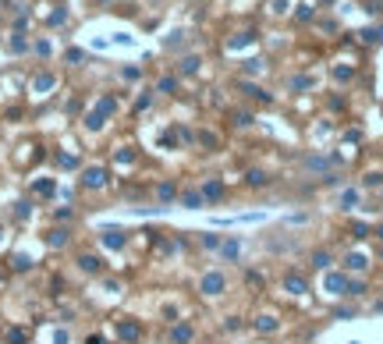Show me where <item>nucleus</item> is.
Here are the masks:
<instances>
[{
    "instance_id": "f257e3e1",
    "label": "nucleus",
    "mask_w": 383,
    "mask_h": 344,
    "mask_svg": "<svg viewBox=\"0 0 383 344\" xmlns=\"http://www.w3.org/2000/svg\"><path fill=\"white\" fill-rule=\"evenodd\" d=\"M224 288H227L224 273H206L203 277V295H224Z\"/></svg>"
},
{
    "instance_id": "f03ea898",
    "label": "nucleus",
    "mask_w": 383,
    "mask_h": 344,
    "mask_svg": "<svg viewBox=\"0 0 383 344\" xmlns=\"http://www.w3.org/2000/svg\"><path fill=\"white\" fill-rule=\"evenodd\" d=\"M82 185H85V188H103V185H106V171H103V167H89V171L82 174Z\"/></svg>"
},
{
    "instance_id": "7ed1b4c3",
    "label": "nucleus",
    "mask_w": 383,
    "mask_h": 344,
    "mask_svg": "<svg viewBox=\"0 0 383 344\" xmlns=\"http://www.w3.org/2000/svg\"><path fill=\"white\" fill-rule=\"evenodd\" d=\"M323 284H327L330 295H344V291H348V277H344V273H327Z\"/></svg>"
},
{
    "instance_id": "20e7f679",
    "label": "nucleus",
    "mask_w": 383,
    "mask_h": 344,
    "mask_svg": "<svg viewBox=\"0 0 383 344\" xmlns=\"http://www.w3.org/2000/svg\"><path fill=\"white\" fill-rule=\"evenodd\" d=\"M245 185H249V188H263V185H270V174L252 167V171H245Z\"/></svg>"
},
{
    "instance_id": "39448f33",
    "label": "nucleus",
    "mask_w": 383,
    "mask_h": 344,
    "mask_svg": "<svg viewBox=\"0 0 383 344\" xmlns=\"http://www.w3.org/2000/svg\"><path fill=\"white\" fill-rule=\"evenodd\" d=\"M284 288H287L291 295H305V291H309V284H305V277H298L295 270H291V273L284 277Z\"/></svg>"
},
{
    "instance_id": "423d86ee",
    "label": "nucleus",
    "mask_w": 383,
    "mask_h": 344,
    "mask_svg": "<svg viewBox=\"0 0 383 344\" xmlns=\"http://www.w3.org/2000/svg\"><path fill=\"white\" fill-rule=\"evenodd\" d=\"M192 337H195V330H192L188 323H178L174 330H171V341H174V344H188Z\"/></svg>"
},
{
    "instance_id": "0eeeda50",
    "label": "nucleus",
    "mask_w": 383,
    "mask_h": 344,
    "mask_svg": "<svg viewBox=\"0 0 383 344\" xmlns=\"http://www.w3.org/2000/svg\"><path fill=\"white\" fill-rule=\"evenodd\" d=\"M344 266H348V270H365V266H369V259H365L362 252H348V256H344Z\"/></svg>"
},
{
    "instance_id": "6e6552de",
    "label": "nucleus",
    "mask_w": 383,
    "mask_h": 344,
    "mask_svg": "<svg viewBox=\"0 0 383 344\" xmlns=\"http://www.w3.org/2000/svg\"><path fill=\"white\" fill-rule=\"evenodd\" d=\"M117 334H121V341H139V337H142L139 323H121V326H117Z\"/></svg>"
},
{
    "instance_id": "1a4fd4ad",
    "label": "nucleus",
    "mask_w": 383,
    "mask_h": 344,
    "mask_svg": "<svg viewBox=\"0 0 383 344\" xmlns=\"http://www.w3.org/2000/svg\"><path fill=\"white\" fill-rule=\"evenodd\" d=\"M47 245H50V248H60V245H68V231H64V227H53V231L47 234Z\"/></svg>"
},
{
    "instance_id": "9d476101",
    "label": "nucleus",
    "mask_w": 383,
    "mask_h": 344,
    "mask_svg": "<svg viewBox=\"0 0 383 344\" xmlns=\"http://www.w3.org/2000/svg\"><path fill=\"white\" fill-rule=\"evenodd\" d=\"M78 266H82L85 273H100V270H103V263H100L96 256H78Z\"/></svg>"
},
{
    "instance_id": "9b49d317",
    "label": "nucleus",
    "mask_w": 383,
    "mask_h": 344,
    "mask_svg": "<svg viewBox=\"0 0 383 344\" xmlns=\"http://www.w3.org/2000/svg\"><path fill=\"white\" fill-rule=\"evenodd\" d=\"M103 245L121 248V245H125V231H103Z\"/></svg>"
},
{
    "instance_id": "f8f14e48",
    "label": "nucleus",
    "mask_w": 383,
    "mask_h": 344,
    "mask_svg": "<svg viewBox=\"0 0 383 344\" xmlns=\"http://www.w3.org/2000/svg\"><path fill=\"white\" fill-rule=\"evenodd\" d=\"M96 110H100L103 117H110V114L117 110V99H114V96H103V99H100V107H96Z\"/></svg>"
},
{
    "instance_id": "ddd939ff",
    "label": "nucleus",
    "mask_w": 383,
    "mask_h": 344,
    "mask_svg": "<svg viewBox=\"0 0 383 344\" xmlns=\"http://www.w3.org/2000/svg\"><path fill=\"white\" fill-rule=\"evenodd\" d=\"M312 266H316V270H327V266H330V252H323V248L312 252Z\"/></svg>"
},
{
    "instance_id": "4468645a",
    "label": "nucleus",
    "mask_w": 383,
    "mask_h": 344,
    "mask_svg": "<svg viewBox=\"0 0 383 344\" xmlns=\"http://www.w3.org/2000/svg\"><path fill=\"white\" fill-rule=\"evenodd\" d=\"M85 128H89V131H100V128H103V114H100V110H93V114L85 117Z\"/></svg>"
},
{
    "instance_id": "2eb2a0df",
    "label": "nucleus",
    "mask_w": 383,
    "mask_h": 344,
    "mask_svg": "<svg viewBox=\"0 0 383 344\" xmlns=\"http://www.w3.org/2000/svg\"><path fill=\"white\" fill-rule=\"evenodd\" d=\"M181 202H185L188 209H199V206H203V196H199V192H185V196H181Z\"/></svg>"
},
{
    "instance_id": "dca6fc26",
    "label": "nucleus",
    "mask_w": 383,
    "mask_h": 344,
    "mask_svg": "<svg viewBox=\"0 0 383 344\" xmlns=\"http://www.w3.org/2000/svg\"><path fill=\"white\" fill-rule=\"evenodd\" d=\"M25 341H28L25 330H18V326H11V330H7V344H25Z\"/></svg>"
},
{
    "instance_id": "f3484780",
    "label": "nucleus",
    "mask_w": 383,
    "mask_h": 344,
    "mask_svg": "<svg viewBox=\"0 0 383 344\" xmlns=\"http://www.w3.org/2000/svg\"><path fill=\"white\" fill-rule=\"evenodd\" d=\"M355 202H358V192H355V188H348L344 196H341V209H351Z\"/></svg>"
},
{
    "instance_id": "a211bd4d",
    "label": "nucleus",
    "mask_w": 383,
    "mask_h": 344,
    "mask_svg": "<svg viewBox=\"0 0 383 344\" xmlns=\"http://www.w3.org/2000/svg\"><path fill=\"white\" fill-rule=\"evenodd\" d=\"M255 330H277V319H273V316H259V323H255Z\"/></svg>"
},
{
    "instance_id": "6ab92c4d",
    "label": "nucleus",
    "mask_w": 383,
    "mask_h": 344,
    "mask_svg": "<svg viewBox=\"0 0 383 344\" xmlns=\"http://www.w3.org/2000/svg\"><path fill=\"white\" fill-rule=\"evenodd\" d=\"M220 196H224V185L220 181H209L206 185V199H220Z\"/></svg>"
},
{
    "instance_id": "aec40b11",
    "label": "nucleus",
    "mask_w": 383,
    "mask_h": 344,
    "mask_svg": "<svg viewBox=\"0 0 383 344\" xmlns=\"http://www.w3.org/2000/svg\"><path fill=\"white\" fill-rule=\"evenodd\" d=\"M365 291H369V288H365L362 280H348V291H344V295H355V298H358V295H365Z\"/></svg>"
},
{
    "instance_id": "412c9836",
    "label": "nucleus",
    "mask_w": 383,
    "mask_h": 344,
    "mask_svg": "<svg viewBox=\"0 0 383 344\" xmlns=\"http://www.w3.org/2000/svg\"><path fill=\"white\" fill-rule=\"evenodd\" d=\"M224 259H238V242H224Z\"/></svg>"
},
{
    "instance_id": "4be33fe9",
    "label": "nucleus",
    "mask_w": 383,
    "mask_h": 344,
    "mask_svg": "<svg viewBox=\"0 0 383 344\" xmlns=\"http://www.w3.org/2000/svg\"><path fill=\"white\" fill-rule=\"evenodd\" d=\"M365 43H383V28H365Z\"/></svg>"
},
{
    "instance_id": "5701e85b",
    "label": "nucleus",
    "mask_w": 383,
    "mask_h": 344,
    "mask_svg": "<svg viewBox=\"0 0 383 344\" xmlns=\"http://www.w3.org/2000/svg\"><path fill=\"white\" fill-rule=\"evenodd\" d=\"M181 71H185V74L199 71V57H185V61H181Z\"/></svg>"
},
{
    "instance_id": "b1692460",
    "label": "nucleus",
    "mask_w": 383,
    "mask_h": 344,
    "mask_svg": "<svg viewBox=\"0 0 383 344\" xmlns=\"http://www.w3.org/2000/svg\"><path fill=\"white\" fill-rule=\"evenodd\" d=\"M160 199H163V202H171V199H174V185H171V181H163V185H160Z\"/></svg>"
},
{
    "instance_id": "393cba45",
    "label": "nucleus",
    "mask_w": 383,
    "mask_h": 344,
    "mask_svg": "<svg viewBox=\"0 0 383 344\" xmlns=\"http://www.w3.org/2000/svg\"><path fill=\"white\" fill-rule=\"evenodd\" d=\"M203 245L206 248H220L224 242H220V234H203Z\"/></svg>"
},
{
    "instance_id": "a878e982",
    "label": "nucleus",
    "mask_w": 383,
    "mask_h": 344,
    "mask_svg": "<svg viewBox=\"0 0 383 344\" xmlns=\"http://www.w3.org/2000/svg\"><path fill=\"white\" fill-rule=\"evenodd\" d=\"M333 316H337V319H351V316H355V309H351V305H344V309H333Z\"/></svg>"
},
{
    "instance_id": "bb28decb",
    "label": "nucleus",
    "mask_w": 383,
    "mask_h": 344,
    "mask_svg": "<svg viewBox=\"0 0 383 344\" xmlns=\"http://www.w3.org/2000/svg\"><path fill=\"white\" fill-rule=\"evenodd\" d=\"M53 85V74H39L36 78V89H50Z\"/></svg>"
},
{
    "instance_id": "cd10ccee",
    "label": "nucleus",
    "mask_w": 383,
    "mask_h": 344,
    "mask_svg": "<svg viewBox=\"0 0 383 344\" xmlns=\"http://www.w3.org/2000/svg\"><path fill=\"white\" fill-rule=\"evenodd\" d=\"M312 85V78H302V74H298V78H291V89H309Z\"/></svg>"
},
{
    "instance_id": "c85d7f7f",
    "label": "nucleus",
    "mask_w": 383,
    "mask_h": 344,
    "mask_svg": "<svg viewBox=\"0 0 383 344\" xmlns=\"http://www.w3.org/2000/svg\"><path fill=\"white\" fill-rule=\"evenodd\" d=\"M28 266H32V259H28V256H18V259H14V270H28Z\"/></svg>"
},
{
    "instance_id": "c756f323",
    "label": "nucleus",
    "mask_w": 383,
    "mask_h": 344,
    "mask_svg": "<svg viewBox=\"0 0 383 344\" xmlns=\"http://www.w3.org/2000/svg\"><path fill=\"white\" fill-rule=\"evenodd\" d=\"M351 234H355V238H369V227H365V223H355V227H351Z\"/></svg>"
},
{
    "instance_id": "7c9ffc66",
    "label": "nucleus",
    "mask_w": 383,
    "mask_h": 344,
    "mask_svg": "<svg viewBox=\"0 0 383 344\" xmlns=\"http://www.w3.org/2000/svg\"><path fill=\"white\" fill-rule=\"evenodd\" d=\"M234 124H245V128H249V124H252V114H234Z\"/></svg>"
},
{
    "instance_id": "2f4dec72",
    "label": "nucleus",
    "mask_w": 383,
    "mask_h": 344,
    "mask_svg": "<svg viewBox=\"0 0 383 344\" xmlns=\"http://www.w3.org/2000/svg\"><path fill=\"white\" fill-rule=\"evenodd\" d=\"M174 85H178L174 78H160V89H163V93H174Z\"/></svg>"
},
{
    "instance_id": "473e14b6",
    "label": "nucleus",
    "mask_w": 383,
    "mask_h": 344,
    "mask_svg": "<svg viewBox=\"0 0 383 344\" xmlns=\"http://www.w3.org/2000/svg\"><path fill=\"white\" fill-rule=\"evenodd\" d=\"M199 142H203V146H217V139H213L209 131H203V135H199Z\"/></svg>"
},
{
    "instance_id": "72a5a7b5",
    "label": "nucleus",
    "mask_w": 383,
    "mask_h": 344,
    "mask_svg": "<svg viewBox=\"0 0 383 344\" xmlns=\"http://www.w3.org/2000/svg\"><path fill=\"white\" fill-rule=\"evenodd\" d=\"M85 344H103V341H100V337H96V334H93V337H89V341H85Z\"/></svg>"
},
{
    "instance_id": "f704fd0d",
    "label": "nucleus",
    "mask_w": 383,
    "mask_h": 344,
    "mask_svg": "<svg viewBox=\"0 0 383 344\" xmlns=\"http://www.w3.org/2000/svg\"><path fill=\"white\" fill-rule=\"evenodd\" d=\"M376 234H380V238H383V227H380V231H376Z\"/></svg>"
},
{
    "instance_id": "c9c22d12",
    "label": "nucleus",
    "mask_w": 383,
    "mask_h": 344,
    "mask_svg": "<svg viewBox=\"0 0 383 344\" xmlns=\"http://www.w3.org/2000/svg\"><path fill=\"white\" fill-rule=\"evenodd\" d=\"M0 277H4V273H0Z\"/></svg>"
}]
</instances>
